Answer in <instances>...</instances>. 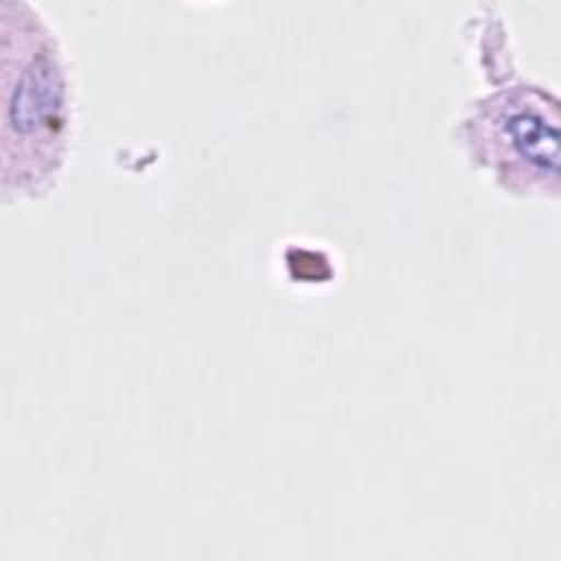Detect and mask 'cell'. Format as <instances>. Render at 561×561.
Returning <instances> with one entry per match:
<instances>
[{
	"mask_svg": "<svg viewBox=\"0 0 561 561\" xmlns=\"http://www.w3.org/2000/svg\"><path fill=\"white\" fill-rule=\"evenodd\" d=\"M471 24L484 88L460 105L449 138L462 160L495 191L524 202H557V90L515 66L508 26L495 7L480 4Z\"/></svg>",
	"mask_w": 561,
	"mask_h": 561,
	"instance_id": "2",
	"label": "cell"
},
{
	"mask_svg": "<svg viewBox=\"0 0 561 561\" xmlns=\"http://www.w3.org/2000/svg\"><path fill=\"white\" fill-rule=\"evenodd\" d=\"M81 129L70 48L31 0H0V197L37 204L68 175Z\"/></svg>",
	"mask_w": 561,
	"mask_h": 561,
	"instance_id": "1",
	"label": "cell"
}]
</instances>
